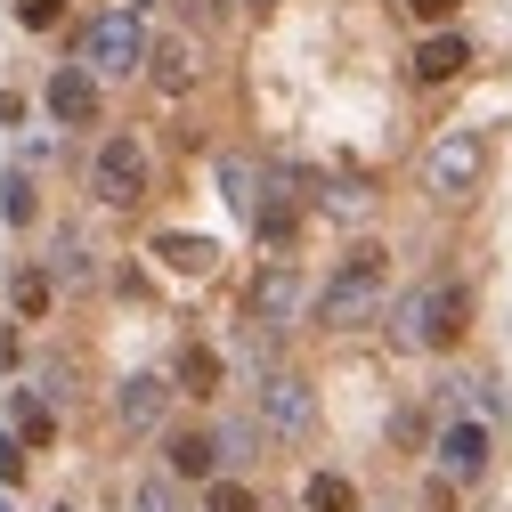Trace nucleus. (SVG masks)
Segmentation results:
<instances>
[{
    "mask_svg": "<svg viewBox=\"0 0 512 512\" xmlns=\"http://www.w3.org/2000/svg\"><path fill=\"white\" fill-rule=\"evenodd\" d=\"M464 334H472V293H464L456 277H431V285H415V293L391 309V342H399V350L447 358Z\"/></svg>",
    "mask_w": 512,
    "mask_h": 512,
    "instance_id": "nucleus-1",
    "label": "nucleus"
},
{
    "mask_svg": "<svg viewBox=\"0 0 512 512\" xmlns=\"http://www.w3.org/2000/svg\"><path fill=\"white\" fill-rule=\"evenodd\" d=\"M382 285H391V252H382L374 236L342 252V269L326 277V293H317V334H350L366 326V317L382 309Z\"/></svg>",
    "mask_w": 512,
    "mask_h": 512,
    "instance_id": "nucleus-2",
    "label": "nucleus"
},
{
    "mask_svg": "<svg viewBox=\"0 0 512 512\" xmlns=\"http://www.w3.org/2000/svg\"><path fill=\"white\" fill-rule=\"evenodd\" d=\"M480 179H488V131L456 122V131H439V139H431V155H423V187H431L439 204L480 196Z\"/></svg>",
    "mask_w": 512,
    "mask_h": 512,
    "instance_id": "nucleus-3",
    "label": "nucleus"
},
{
    "mask_svg": "<svg viewBox=\"0 0 512 512\" xmlns=\"http://www.w3.org/2000/svg\"><path fill=\"white\" fill-rule=\"evenodd\" d=\"M82 66H90L98 82H122V74L147 66V25H139L131 0H122V9H98V17L82 25Z\"/></svg>",
    "mask_w": 512,
    "mask_h": 512,
    "instance_id": "nucleus-4",
    "label": "nucleus"
},
{
    "mask_svg": "<svg viewBox=\"0 0 512 512\" xmlns=\"http://www.w3.org/2000/svg\"><path fill=\"white\" fill-rule=\"evenodd\" d=\"M90 196H98L106 212H139V204H147V147H139V131L98 139V155H90Z\"/></svg>",
    "mask_w": 512,
    "mask_h": 512,
    "instance_id": "nucleus-5",
    "label": "nucleus"
},
{
    "mask_svg": "<svg viewBox=\"0 0 512 512\" xmlns=\"http://www.w3.org/2000/svg\"><path fill=\"white\" fill-rule=\"evenodd\" d=\"M301 301H309L301 269H293V261H261V269H252V285H244V326L277 334V326H293V317H301Z\"/></svg>",
    "mask_w": 512,
    "mask_h": 512,
    "instance_id": "nucleus-6",
    "label": "nucleus"
},
{
    "mask_svg": "<svg viewBox=\"0 0 512 512\" xmlns=\"http://www.w3.org/2000/svg\"><path fill=\"white\" fill-rule=\"evenodd\" d=\"M488 464H496V439H488V423H480V415H456V423L439 431V472L456 480V488L488 480Z\"/></svg>",
    "mask_w": 512,
    "mask_h": 512,
    "instance_id": "nucleus-7",
    "label": "nucleus"
},
{
    "mask_svg": "<svg viewBox=\"0 0 512 512\" xmlns=\"http://www.w3.org/2000/svg\"><path fill=\"white\" fill-rule=\"evenodd\" d=\"M252 399H261V423H269L277 439H301V431L317 423V391H309L301 374H269Z\"/></svg>",
    "mask_w": 512,
    "mask_h": 512,
    "instance_id": "nucleus-8",
    "label": "nucleus"
},
{
    "mask_svg": "<svg viewBox=\"0 0 512 512\" xmlns=\"http://www.w3.org/2000/svg\"><path fill=\"white\" fill-rule=\"evenodd\" d=\"M41 98H49V122H66V131H90L98 122V74L90 66H57Z\"/></svg>",
    "mask_w": 512,
    "mask_h": 512,
    "instance_id": "nucleus-9",
    "label": "nucleus"
},
{
    "mask_svg": "<svg viewBox=\"0 0 512 512\" xmlns=\"http://www.w3.org/2000/svg\"><path fill=\"white\" fill-rule=\"evenodd\" d=\"M163 407H171V382H163V374H131V382L114 391V423L131 431V439L163 431Z\"/></svg>",
    "mask_w": 512,
    "mask_h": 512,
    "instance_id": "nucleus-10",
    "label": "nucleus"
},
{
    "mask_svg": "<svg viewBox=\"0 0 512 512\" xmlns=\"http://www.w3.org/2000/svg\"><path fill=\"white\" fill-rule=\"evenodd\" d=\"M147 82H155L163 98H187V90H196V41H187V33L147 41Z\"/></svg>",
    "mask_w": 512,
    "mask_h": 512,
    "instance_id": "nucleus-11",
    "label": "nucleus"
},
{
    "mask_svg": "<svg viewBox=\"0 0 512 512\" xmlns=\"http://www.w3.org/2000/svg\"><path fill=\"white\" fill-rule=\"evenodd\" d=\"M464 66H472V41H464V33H431V41L415 49V66H407V74H415L423 90H447Z\"/></svg>",
    "mask_w": 512,
    "mask_h": 512,
    "instance_id": "nucleus-12",
    "label": "nucleus"
},
{
    "mask_svg": "<svg viewBox=\"0 0 512 512\" xmlns=\"http://www.w3.org/2000/svg\"><path fill=\"white\" fill-rule=\"evenodd\" d=\"M220 382H228L220 350H204V342H179V358H171V391H187V399H220Z\"/></svg>",
    "mask_w": 512,
    "mask_h": 512,
    "instance_id": "nucleus-13",
    "label": "nucleus"
},
{
    "mask_svg": "<svg viewBox=\"0 0 512 512\" xmlns=\"http://www.w3.org/2000/svg\"><path fill=\"white\" fill-rule=\"evenodd\" d=\"M163 464H171V480H212L220 472V431H171Z\"/></svg>",
    "mask_w": 512,
    "mask_h": 512,
    "instance_id": "nucleus-14",
    "label": "nucleus"
},
{
    "mask_svg": "<svg viewBox=\"0 0 512 512\" xmlns=\"http://www.w3.org/2000/svg\"><path fill=\"white\" fill-rule=\"evenodd\" d=\"M301 220H309V204L293 196V187H269L261 212H252V228H261V244H269V252H285V244L301 236Z\"/></svg>",
    "mask_w": 512,
    "mask_h": 512,
    "instance_id": "nucleus-15",
    "label": "nucleus"
},
{
    "mask_svg": "<svg viewBox=\"0 0 512 512\" xmlns=\"http://www.w3.org/2000/svg\"><path fill=\"white\" fill-rule=\"evenodd\" d=\"M220 196L252 220L261 212V196H269V179H261V163H244V155H220Z\"/></svg>",
    "mask_w": 512,
    "mask_h": 512,
    "instance_id": "nucleus-16",
    "label": "nucleus"
},
{
    "mask_svg": "<svg viewBox=\"0 0 512 512\" xmlns=\"http://www.w3.org/2000/svg\"><path fill=\"white\" fill-rule=\"evenodd\" d=\"M155 261H171L179 277H204V269L220 261V244H212V236H179V228H171V236H155Z\"/></svg>",
    "mask_w": 512,
    "mask_h": 512,
    "instance_id": "nucleus-17",
    "label": "nucleus"
},
{
    "mask_svg": "<svg viewBox=\"0 0 512 512\" xmlns=\"http://www.w3.org/2000/svg\"><path fill=\"white\" fill-rule=\"evenodd\" d=\"M301 512H358V480H342V472H309Z\"/></svg>",
    "mask_w": 512,
    "mask_h": 512,
    "instance_id": "nucleus-18",
    "label": "nucleus"
},
{
    "mask_svg": "<svg viewBox=\"0 0 512 512\" xmlns=\"http://www.w3.org/2000/svg\"><path fill=\"white\" fill-rule=\"evenodd\" d=\"M9 415H17V439H25V447H49V439H57V407H49L41 391H17Z\"/></svg>",
    "mask_w": 512,
    "mask_h": 512,
    "instance_id": "nucleus-19",
    "label": "nucleus"
},
{
    "mask_svg": "<svg viewBox=\"0 0 512 512\" xmlns=\"http://www.w3.org/2000/svg\"><path fill=\"white\" fill-rule=\"evenodd\" d=\"M49 293H57V277H49V269H17V277H9L17 317H41V309H49Z\"/></svg>",
    "mask_w": 512,
    "mask_h": 512,
    "instance_id": "nucleus-20",
    "label": "nucleus"
},
{
    "mask_svg": "<svg viewBox=\"0 0 512 512\" xmlns=\"http://www.w3.org/2000/svg\"><path fill=\"white\" fill-rule=\"evenodd\" d=\"M131 512H187V504H179V488H171L163 472H147V480L131 488Z\"/></svg>",
    "mask_w": 512,
    "mask_h": 512,
    "instance_id": "nucleus-21",
    "label": "nucleus"
},
{
    "mask_svg": "<svg viewBox=\"0 0 512 512\" xmlns=\"http://www.w3.org/2000/svg\"><path fill=\"white\" fill-rule=\"evenodd\" d=\"M204 512H261V496H252L244 480H212L204 488Z\"/></svg>",
    "mask_w": 512,
    "mask_h": 512,
    "instance_id": "nucleus-22",
    "label": "nucleus"
},
{
    "mask_svg": "<svg viewBox=\"0 0 512 512\" xmlns=\"http://www.w3.org/2000/svg\"><path fill=\"white\" fill-rule=\"evenodd\" d=\"M0 212H9V228H25V220H33V179H25V171L0 179Z\"/></svg>",
    "mask_w": 512,
    "mask_h": 512,
    "instance_id": "nucleus-23",
    "label": "nucleus"
},
{
    "mask_svg": "<svg viewBox=\"0 0 512 512\" xmlns=\"http://www.w3.org/2000/svg\"><path fill=\"white\" fill-rule=\"evenodd\" d=\"M57 277H66V285H90V252H82V236L57 244Z\"/></svg>",
    "mask_w": 512,
    "mask_h": 512,
    "instance_id": "nucleus-24",
    "label": "nucleus"
},
{
    "mask_svg": "<svg viewBox=\"0 0 512 512\" xmlns=\"http://www.w3.org/2000/svg\"><path fill=\"white\" fill-rule=\"evenodd\" d=\"M57 17H66V0H17V25L25 33H49Z\"/></svg>",
    "mask_w": 512,
    "mask_h": 512,
    "instance_id": "nucleus-25",
    "label": "nucleus"
},
{
    "mask_svg": "<svg viewBox=\"0 0 512 512\" xmlns=\"http://www.w3.org/2000/svg\"><path fill=\"white\" fill-rule=\"evenodd\" d=\"M456 9H464V0H407V17L431 25V33H447V17H456Z\"/></svg>",
    "mask_w": 512,
    "mask_h": 512,
    "instance_id": "nucleus-26",
    "label": "nucleus"
},
{
    "mask_svg": "<svg viewBox=\"0 0 512 512\" xmlns=\"http://www.w3.org/2000/svg\"><path fill=\"white\" fill-rule=\"evenodd\" d=\"M423 512H456V480H447V472L423 480Z\"/></svg>",
    "mask_w": 512,
    "mask_h": 512,
    "instance_id": "nucleus-27",
    "label": "nucleus"
},
{
    "mask_svg": "<svg viewBox=\"0 0 512 512\" xmlns=\"http://www.w3.org/2000/svg\"><path fill=\"white\" fill-rule=\"evenodd\" d=\"M25 480V439H0V488Z\"/></svg>",
    "mask_w": 512,
    "mask_h": 512,
    "instance_id": "nucleus-28",
    "label": "nucleus"
},
{
    "mask_svg": "<svg viewBox=\"0 0 512 512\" xmlns=\"http://www.w3.org/2000/svg\"><path fill=\"white\" fill-rule=\"evenodd\" d=\"M179 17L196 25V33H212V25H220V0H179Z\"/></svg>",
    "mask_w": 512,
    "mask_h": 512,
    "instance_id": "nucleus-29",
    "label": "nucleus"
},
{
    "mask_svg": "<svg viewBox=\"0 0 512 512\" xmlns=\"http://www.w3.org/2000/svg\"><path fill=\"white\" fill-rule=\"evenodd\" d=\"M326 204H334L342 220H358V212H366V187H334V196H326Z\"/></svg>",
    "mask_w": 512,
    "mask_h": 512,
    "instance_id": "nucleus-30",
    "label": "nucleus"
},
{
    "mask_svg": "<svg viewBox=\"0 0 512 512\" xmlns=\"http://www.w3.org/2000/svg\"><path fill=\"white\" fill-rule=\"evenodd\" d=\"M244 9H252V17H269V9H277V0H244Z\"/></svg>",
    "mask_w": 512,
    "mask_h": 512,
    "instance_id": "nucleus-31",
    "label": "nucleus"
},
{
    "mask_svg": "<svg viewBox=\"0 0 512 512\" xmlns=\"http://www.w3.org/2000/svg\"><path fill=\"white\" fill-rule=\"evenodd\" d=\"M0 512H17V504H9V496H0Z\"/></svg>",
    "mask_w": 512,
    "mask_h": 512,
    "instance_id": "nucleus-32",
    "label": "nucleus"
}]
</instances>
